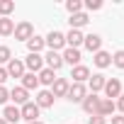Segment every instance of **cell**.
<instances>
[{
    "instance_id": "17",
    "label": "cell",
    "mask_w": 124,
    "mask_h": 124,
    "mask_svg": "<svg viewBox=\"0 0 124 124\" xmlns=\"http://www.w3.org/2000/svg\"><path fill=\"white\" fill-rule=\"evenodd\" d=\"M71 78H73L76 83H85V80L90 78V68H88V66H73Z\"/></svg>"
},
{
    "instance_id": "24",
    "label": "cell",
    "mask_w": 124,
    "mask_h": 124,
    "mask_svg": "<svg viewBox=\"0 0 124 124\" xmlns=\"http://www.w3.org/2000/svg\"><path fill=\"white\" fill-rule=\"evenodd\" d=\"M44 46H46V44H44V39H41V37H37V34H34V37L27 41V49H29V54H39Z\"/></svg>"
},
{
    "instance_id": "10",
    "label": "cell",
    "mask_w": 124,
    "mask_h": 124,
    "mask_svg": "<svg viewBox=\"0 0 124 124\" xmlns=\"http://www.w3.org/2000/svg\"><path fill=\"white\" fill-rule=\"evenodd\" d=\"M5 71H8V78H22L24 76V63H22L20 58H12Z\"/></svg>"
},
{
    "instance_id": "34",
    "label": "cell",
    "mask_w": 124,
    "mask_h": 124,
    "mask_svg": "<svg viewBox=\"0 0 124 124\" xmlns=\"http://www.w3.org/2000/svg\"><path fill=\"white\" fill-rule=\"evenodd\" d=\"M5 80H8V71H5V68H0V85H3Z\"/></svg>"
},
{
    "instance_id": "25",
    "label": "cell",
    "mask_w": 124,
    "mask_h": 124,
    "mask_svg": "<svg viewBox=\"0 0 124 124\" xmlns=\"http://www.w3.org/2000/svg\"><path fill=\"white\" fill-rule=\"evenodd\" d=\"M112 112H114V102H112V100H107V97H105V100H100L97 114H100V117H109Z\"/></svg>"
},
{
    "instance_id": "22",
    "label": "cell",
    "mask_w": 124,
    "mask_h": 124,
    "mask_svg": "<svg viewBox=\"0 0 124 124\" xmlns=\"http://www.w3.org/2000/svg\"><path fill=\"white\" fill-rule=\"evenodd\" d=\"M37 78H39V85H54V80H56L54 71H49V68H41L37 73Z\"/></svg>"
},
{
    "instance_id": "35",
    "label": "cell",
    "mask_w": 124,
    "mask_h": 124,
    "mask_svg": "<svg viewBox=\"0 0 124 124\" xmlns=\"http://www.w3.org/2000/svg\"><path fill=\"white\" fill-rule=\"evenodd\" d=\"M112 119V124H124V117H109Z\"/></svg>"
},
{
    "instance_id": "32",
    "label": "cell",
    "mask_w": 124,
    "mask_h": 124,
    "mask_svg": "<svg viewBox=\"0 0 124 124\" xmlns=\"http://www.w3.org/2000/svg\"><path fill=\"white\" fill-rule=\"evenodd\" d=\"M85 8H88V10H100V8H102V3H100V0H88Z\"/></svg>"
},
{
    "instance_id": "9",
    "label": "cell",
    "mask_w": 124,
    "mask_h": 124,
    "mask_svg": "<svg viewBox=\"0 0 124 124\" xmlns=\"http://www.w3.org/2000/svg\"><path fill=\"white\" fill-rule=\"evenodd\" d=\"M44 61H46V68H49V71H54V73H56L61 66H63V56H61L58 51H49Z\"/></svg>"
},
{
    "instance_id": "27",
    "label": "cell",
    "mask_w": 124,
    "mask_h": 124,
    "mask_svg": "<svg viewBox=\"0 0 124 124\" xmlns=\"http://www.w3.org/2000/svg\"><path fill=\"white\" fill-rule=\"evenodd\" d=\"M80 8H83V3H80V0H68V3H66V10H68L71 15L80 12Z\"/></svg>"
},
{
    "instance_id": "8",
    "label": "cell",
    "mask_w": 124,
    "mask_h": 124,
    "mask_svg": "<svg viewBox=\"0 0 124 124\" xmlns=\"http://www.w3.org/2000/svg\"><path fill=\"white\" fill-rule=\"evenodd\" d=\"M68 88H71V83H68L66 78H56L54 85H51V95H54V97H66V95H68Z\"/></svg>"
},
{
    "instance_id": "26",
    "label": "cell",
    "mask_w": 124,
    "mask_h": 124,
    "mask_svg": "<svg viewBox=\"0 0 124 124\" xmlns=\"http://www.w3.org/2000/svg\"><path fill=\"white\" fill-rule=\"evenodd\" d=\"M12 10H15V3H12V0H0V17H8Z\"/></svg>"
},
{
    "instance_id": "3",
    "label": "cell",
    "mask_w": 124,
    "mask_h": 124,
    "mask_svg": "<svg viewBox=\"0 0 124 124\" xmlns=\"http://www.w3.org/2000/svg\"><path fill=\"white\" fill-rule=\"evenodd\" d=\"M85 95H88V88H85L83 83H73V85L68 88V95H66V97H68L71 102H83Z\"/></svg>"
},
{
    "instance_id": "5",
    "label": "cell",
    "mask_w": 124,
    "mask_h": 124,
    "mask_svg": "<svg viewBox=\"0 0 124 124\" xmlns=\"http://www.w3.org/2000/svg\"><path fill=\"white\" fill-rule=\"evenodd\" d=\"M105 95H107V100H112V97H119L122 95V83L117 80V78H107V83H105Z\"/></svg>"
},
{
    "instance_id": "23",
    "label": "cell",
    "mask_w": 124,
    "mask_h": 124,
    "mask_svg": "<svg viewBox=\"0 0 124 124\" xmlns=\"http://www.w3.org/2000/svg\"><path fill=\"white\" fill-rule=\"evenodd\" d=\"M15 32V22L10 17H0V37H10Z\"/></svg>"
},
{
    "instance_id": "4",
    "label": "cell",
    "mask_w": 124,
    "mask_h": 124,
    "mask_svg": "<svg viewBox=\"0 0 124 124\" xmlns=\"http://www.w3.org/2000/svg\"><path fill=\"white\" fill-rule=\"evenodd\" d=\"M22 63H24V68H29V73H39L44 68V58L39 54H27V58L22 61Z\"/></svg>"
},
{
    "instance_id": "19",
    "label": "cell",
    "mask_w": 124,
    "mask_h": 124,
    "mask_svg": "<svg viewBox=\"0 0 124 124\" xmlns=\"http://www.w3.org/2000/svg\"><path fill=\"white\" fill-rule=\"evenodd\" d=\"M22 88L29 93V90H37L39 88V78H37V73H24L22 76Z\"/></svg>"
},
{
    "instance_id": "29",
    "label": "cell",
    "mask_w": 124,
    "mask_h": 124,
    "mask_svg": "<svg viewBox=\"0 0 124 124\" xmlns=\"http://www.w3.org/2000/svg\"><path fill=\"white\" fill-rule=\"evenodd\" d=\"M112 63H114L117 68H124V51H117V54L112 56Z\"/></svg>"
},
{
    "instance_id": "7",
    "label": "cell",
    "mask_w": 124,
    "mask_h": 124,
    "mask_svg": "<svg viewBox=\"0 0 124 124\" xmlns=\"http://www.w3.org/2000/svg\"><path fill=\"white\" fill-rule=\"evenodd\" d=\"M20 114H22V119H27V122H37V119H39V107H37V102L22 105V107H20Z\"/></svg>"
},
{
    "instance_id": "33",
    "label": "cell",
    "mask_w": 124,
    "mask_h": 124,
    "mask_svg": "<svg viewBox=\"0 0 124 124\" xmlns=\"http://www.w3.org/2000/svg\"><path fill=\"white\" fill-rule=\"evenodd\" d=\"M114 107H117L119 112H124V95H119V97H117V105H114Z\"/></svg>"
},
{
    "instance_id": "1",
    "label": "cell",
    "mask_w": 124,
    "mask_h": 124,
    "mask_svg": "<svg viewBox=\"0 0 124 124\" xmlns=\"http://www.w3.org/2000/svg\"><path fill=\"white\" fill-rule=\"evenodd\" d=\"M44 44L49 46V51H58V49L66 46V34H61V32H49V37L44 39Z\"/></svg>"
},
{
    "instance_id": "13",
    "label": "cell",
    "mask_w": 124,
    "mask_h": 124,
    "mask_svg": "<svg viewBox=\"0 0 124 124\" xmlns=\"http://www.w3.org/2000/svg\"><path fill=\"white\" fill-rule=\"evenodd\" d=\"M3 119H5L8 124H15V122H20V119H22V114H20V107H15V105H8V107L3 109Z\"/></svg>"
},
{
    "instance_id": "6",
    "label": "cell",
    "mask_w": 124,
    "mask_h": 124,
    "mask_svg": "<svg viewBox=\"0 0 124 124\" xmlns=\"http://www.w3.org/2000/svg\"><path fill=\"white\" fill-rule=\"evenodd\" d=\"M100 100H102V97H97V95H85V100L80 102V105H83V112H85V114H90V117H93V114H97Z\"/></svg>"
},
{
    "instance_id": "31",
    "label": "cell",
    "mask_w": 124,
    "mask_h": 124,
    "mask_svg": "<svg viewBox=\"0 0 124 124\" xmlns=\"http://www.w3.org/2000/svg\"><path fill=\"white\" fill-rule=\"evenodd\" d=\"M88 124H107V117H100V114H93L88 119Z\"/></svg>"
},
{
    "instance_id": "28",
    "label": "cell",
    "mask_w": 124,
    "mask_h": 124,
    "mask_svg": "<svg viewBox=\"0 0 124 124\" xmlns=\"http://www.w3.org/2000/svg\"><path fill=\"white\" fill-rule=\"evenodd\" d=\"M12 61V51L8 46H0V63H10Z\"/></svg>"
},
{
    "instance_id": "15",
    "label": "cell",
    "mask_w": 124,
    "mask_h": 124,
    "mask_svg": "<svg viewBox=\"0 0 124 124\" xmlns=\"http://www.w3.org/2000/svg\"><path fill=\"white\" fill-rule=\"evenodd\" d=\"M63 63H71V66H80V49H66L63 54Z\"/></svg>"
},
{
    "instance_id": "14",
    "label": "cell",
    "mask_w": 124,
    "mask_h": 124,
    "mask_svg": "<svg viewBox=\"0 0 124 124\" xmlns=\"http://www.w3.org/2000/svg\"><path fill=\"white\" fill-rule=\"evenodd\" d=\"M54 100H56V97L51 95V90H41V93L37 95V107H39V109H41V107H44V109H46V107H54Z\"/></svg>"
},
{
    "instance_id": "20",
    "label": "cell",
    "mask_w": 124,
    "mask_h": 124,
    "mask_svg": "<svg viewBox=\"0 0 124 124\" xmlns=\"http://www.w3.org/2000/svg\"><path fill=\"white\" fill-rule=\"evenodd\" d=\"M68 22H71V29H80V27H85L90 20H88V15H85V12H76V15H71V20H68Z\"/></svg>"
},
{
    "instance_id": "12",
    "label": "cell",
    "mask_w": 124,
    "mask_h": 124,
    "mask_svg": "<svg viewBox=\"0 0 124 124\" xmlns=\"http://www.w3.org/2000/svg\"><path fill=\"white\" fill-rule=\"evenodd\" d=\"M83 39H85V37H83L80 29H71V32L66 34V44H68V49H78V46L83 44Z\"/></svg>"
},
{
    "instance_id": "16",
    "label": "cell",
    "mask_w": 124,
    "mask_h": 124,
    "mask_svg": "<svg viewBox=\"0 0 124 124\" xmlns=\"http://www.w3.org/2000/svg\"><path fill=\"white\" fill-rule=\"evenodd\" d=\"M83 44H85V49H88V51L97 54V51H100V46H102V39H100L97 34H88V37L83 39Z\"/></svg>"
},
{
    "instance_id": "2",
    "label": "cell",
    "mask_w": 124,
    "mask_h": 124,
    "mask_svg": "<svg viewBox=\"0 0 124 124\" xmlns=\"http://www.w3.org/2000/svg\"><path fill=\"white\" fill-rule=\"evenodd\" d=\"M12 34H15V39H20V41H29V39L34 37V27H32V22H20Z\"/></svg>"
},
{
    "instance_id": "30",
    "label": "cell",
    "mask_w": 124,
    "mask_h": 124,
    "mask_svg": "<svg viewBox=\"0 0 124 124\" xmlns=\"http://www.w3.org/2000/svg\"><path fill=\"white\" fill-rule=\"evenodd\" d=\"M8 100H10V90H8L5 85H0V105H5Z\"/></svg>"
},
{
    "instance_id": "18",
    "label": "cell",
    "mask_w": 124,
    "mask_h": 124,
    "mask_svg": "<svg viewBox=\"0 0 124 124\" xmlns=\"http://www.w3.org/2000/svg\"><path fill=\"white\" fill-rule=\"evenodd\" d=\"M93 61H95V66H97V68H107V66H112V54H107V51L100 49V51L95 54Z\"/></svg>"
},
{
    "instance_id": "36",
    "label": "cell",
    "mask_w": 124,
    "mask_h": 124,
    "mask_svg": "<svg viewBox=\"0 0 124 124\" xmlns=\"http://www.w3.org/2000/svg\"><path fill=\"white\" fill-rule=\"evenodd\" d=\"M0 124H8V122H5V119H3V117H0Z\"/></svg>"
},
{
    "instance_id": "11",
    "label": "cell",
    "mask_w": 124,
    "mask_h": 124,
    "mask_svg": "<svg viewBox=\"0 0 124 124\" xmlns=\"http://www.w3.org/2000/svg\"><path fill=\"white\" fill-rule=\"evenodd\" d=\"M10 100H12L15 107H17V105H27V102H29V95H27V90L20 85V88H12V90H10Z\"/></svg>"
},
{
    "instance_id": "37",
    "label": "cell",
    "mask_w": 124,
    "mask_h": 124,
    "mask_svg": "<svg viewBox=\"0 0 124 124\" xmlns=\"http://www.w3.org/2000/svg\"><path fill=\"white\" fill-rule=\"evenodd\" d=\"M29 124H41V122H39V119H37V122H29Z\"/></svg>"
},
{
    "instance_id": "21",
    "label": "cell",
    "mask_w": 124,
    "mask_h": 124,
    "mask_svg": "<svg viewBox=\"0 0 124 124\" xmlns=\"http://www.w3.org/2000/svg\"><path fill=\"white\" fill-rule=\"evenodd\" d=\"M88 80H90V90H93V95H95V93H100V90L105 88V83H107V78H105L102 73H95V76H93V78H88Z\"/></svg>"
}]
</instances>
